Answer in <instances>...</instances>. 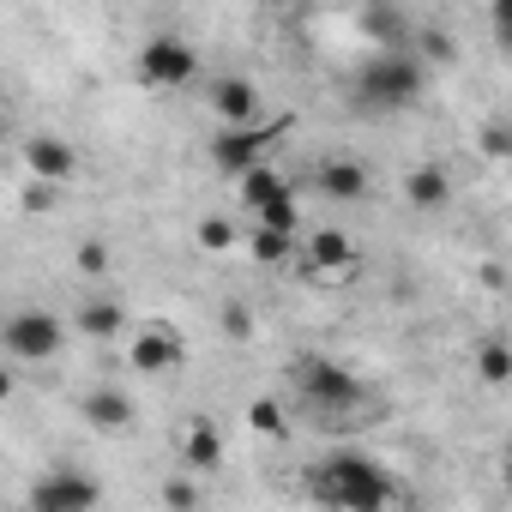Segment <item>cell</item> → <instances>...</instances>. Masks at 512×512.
Segmentation results:
<instances>
[{
    "label": "cell",
    "mask_w": 512,
    "mask_h": 512,
    "mask_svg": "<svg viewBox=\"0 0 512 512\" xmlns=\"http://www.w3.org/2000/svg\"><path fill=\"white\" fill-rule=\"evenodd\" d=\"M85 416H91V428H103V434H121V428L133 422V398L103 386V392H91V398H85Z\"/></svg>",
    "instance_id": "obj_15"
},
{
    "label": "cell",
    "mask_w": 512,
    "mask_h": 512,
    "mask_svg": "<svg viewBox=\"0 0 512 512\" xmlns=\"http://www.w3.org/2000/svg\"><path fill=\"white\" fill-rule=\"evenodd\" d=\"M223 326H229L235 338H247V308H229V320H223Z\"/></svg>",
    "instance_id": "obj_24"
},
{
    "label": "cell",
    "mask_w": 512,
    "mask_h": 512,
    "mask_svg": "<svg viewBox=\"0 0 512 512\" xmlns=\"http://www.w3.org/2000/svg\"><path fill=\"white\" fill-rule=\"evenodd\" d=\"M422 61H452V37L446 31H428L422 37Z\"/></svg>",
    "instance_id": "obj_21"
},
{
    "label": "cell",
    "mask_w": 512,
    "mask_h": 512,
    "mask_svg": "<svg viewBox=\"0 0 512 512\" xmlns=\"http://www.w3.org/2000/svg\"><path fill=\"white\" fill-rule=\"evenodd\" d=\"M302 266L314 272V278H350L356 272V241L344 235V229H314L308 241H302Z\"/></svg>",
    "instance_id": "obj_9"
},
{
    "label": "cell",
    "mask_w": 512,
    "mask_h": 512,
    "mask_svg": "<svg viewBox=\"0 0 512 512\" xmlns=\"http://www.w3.org/2000/svg\"><path fill=\"white\" fill-rule=\"evenodd\" d=\"M314 187H320L326 199H362V193H368V169L350 163V157H326L320 175H314Z\"/></svg>",
    "instance_id": "obj_13"
},
{
    "label": "cell",
    "mask_w": 512,
    "mask_h": 512,
    "mask_svg": "<svg viewBox=\"0 0 512 512\" xmlns=\"http://www.w3.org/2000/svg\"><path fill=\"white\" fill-rule=\"evenodd\" d=\"M121 320H127V314H121L109 296H103V302L91 296V302L79 308V332H85V338H115V332H121Z\"/></svg>",
    "instance_id": "obj_17"
},
{
    "label": "cell",
    "mask_w": 512,
    "mask_h": 512,
    "mask_svg": "<svg viewBox=\"0 0 512 512\" xmlns=\"http://www.w3.org/2000/svg\"><path fill=\"white\" fill-rule=\"evenodd\" d=\"M308 500H320V506H338V512H380V506H392V500H410L404 488H398V476H392V464H380V458H368V452H356V446H332V452H320L314 464H308Z\"/></svg>",
    "instance_id": "obj_1"
},
{
    "label": "cell",
    "mask_w": 512,
    "mask_h": 512,
    "mask_svg": "<svg viewBox=\"0 0 512 512\" xmlns=\"http://www.w3.org/2000/svg\"><path fill=\"white\" fill-rule=\"evenodd\" d=\"M217 458H223L217 428H211V422H193V428L181 434V464H187V470H217Z\"/></svg>",
    "instance_id": "obj_16"
},
{
    "label": "cell",
    "mask_w": 512,
    "mask_h": 512,
    "mask_svg": "<svg viewBox=\"0 0 512 512\" xmlns=\"http://www.w3.org/2000/svg\"><path fill=\"white\" fill-rule=\"evenodd\" d=\"M488 25H494V43L512 55V0H488Z\"/></svg>",
    "instance_id": "obj_20"
},
{
    "label": "cell",
    "mask_w": 512,
    "mask_h": 512,
    "mask_svg": "<svg viewBox=\"0 0 512 512\" xmlns=\"http://www.w3.org/2000/svg\"><path fill=\"white\" fill-rule=\"evenodd\" d=\"M127 362L139 368V374H175L181 362H187V338L169 326V320H145L139 332H133V344H127Z\"/></svg>",
    "instance_id": "obj_7"
},
{
    "label": "cell",
    "mask_w": 512,
    "mask_h": 512,
    "mask_svg": "<svg viewBox=\"0 0 512 512\" xmlns=\"http://www.w3.org/2000/svg\"><path fill=\"white\" fill-rule=\"evenodd\" d=\"M235 187H241V211H247V217H253V211H266L272 199H284V193H290V181H284L272 163H253L247 175H235Z\"/></svg>",
    "instance_id": "obj_12"
},
{
    "label": "cell",
    "mask_w": 512,
    "mask_h": 512,
    "mask_svg": "<svg viewBox=\"0 0 512 512\" xmlns=\"http://www.w3.org/2000/svg\"><path fill=\"white\" fill-rule=\"evenodd\" d=\"M404 193H410V205L434 211V205H446V199H452V181H446V169H440V163H416V169L404 175Z\"/></svg>",
    "instance_id": "obj_14"
},
{
    "label": "cell",
    "mask_w": 512,
    "mask_h": 512,
    "mask_svg": "<svg viewBox=\"0 0 512 512\" xmlns=\"http://www.w3.org/2000/svg\"><path fill=\"white\" fill-rule=\"evenodd\" d=\"M422 91H428V67H422L410 49H386V55H374V61L356 73V103L374 109V115H398V109H410Z\"/></svg>",
    "instance_id": "obj_3"
},
{
    "label": "cell",
    "mask_w": 512,
    "mask_h": 512,
    "mask_svg": "<svg viewBox=\"0 0 512 512\" xmlns=\"http://www.w3.org/2000/svg\"><path fill=\"white\" fill-rule=\"evenodd\" d=\"M25 169H31L37 181H49V187H55V181H73V175H79V151H73L61 133H31V139H25Z\"/></svg>",
    "instance_id": "obj_10"
},
{
    "label": "cell",
    "mask_w": 512,
    "mask_h": 512,
    "mask_svg": "<svg viewBox=\"0 0 512 512\" xmlns=\"http://www.w3.org/2000/svg\"><path fill=\"white\" fill-rule=\"evenodd\" d=\"M61 338L67 332L49 308H19L7 320V356L13 362H49V356H61Z\"/></svg>",
    "instance_id": "obj_6"
},
{
    "label": "cell",
    "mask_w": 512,
    "mask_h": 512,
    "mask_svg": "<svg viewBox=\"0 0 512 512\" xmlns=\"http://www.w3.org/2000/svg\"><path fill=\"white\" fill-rule=\"evenodd\" d=\"M211 115H217V127H253L260 121V91H253L241 73H229V79L211 85Z\"/></svg>",
    "instance_id": "obj_11"
},
{
    "label": "cell",
    "mask_w": 512,
    "mask_h": 512,
    "mask_svg": "<svg viewBox=\"0 0 512 512\" xmlns=\"http://www.w3.org/2000/svg\"><path fill=\"white\" fill-rule=\"evenodd\" d=\"M266 145H272V127H217V139H211V163H217V175H247L253 163H266Z\"/></svg>",
    "instance_id": "obj_8"
},
{
    "label": "cell",
    "mask_w": 512,
    "mask_h": 512,
    "mask_svg": "<svg viewBox=\"0 0 512 512\" xmlns=\"http://www.w3.org/2000/svg\"><path fill=\"white\" fill-rule=\"evenodd\" d=\"M235 241H241V229H235L229 217H205V223H199V247L223 253V247H235Z\"/></svg>",
    "instance_id": "obj_19"
},
{
    "label": "cell",
    "mask_w": 512,
    "mask_h": 512,
    "mask_svg": "<svg viewBox=\"0 0 512 512\" xmlns=\"http://www.w3.org/2000/svg\"><path fill=\"white\" fill-rule=\"evenodd\" d=\"M296 398H302V410H314V422H368L362 410L374 404L368 386L350 368L326 362V356H302L296 362Z\"/></svg>",
    "instance_id": "obj_2"
},
{
    "label": "cell",
    "mask_w": 512,
    "mask_h": 512,
    "mask_svg": "<svg viewBox=\"0 0 512 512\" xmlns=\"http://www.w3.org/2000/svg\"><path fill=\"white\" fill-rule=\"evenodd\" d=\"M97 500H103L97 476H85L73 464H55L49 476L31 482V512H91Z\"/></svg>",
    "instance_id": "obj_5"
},
{
    "label": "cell",
    "mask_w": 512,
    "mask_h": 512,
    "mask_svg": "<svg viewBox=\"0 0 512 512\" xmlns=\"http://www.w3.org/2000/svg\"><path fill=\"white\" fill-rule=\"evenodd\" d=\"M253 428H260V434H278L284 422H278V404L272 398H260V404H253Z\"/></svg>",
    "instance_id": "obj_22"
},
{
    "label": "cell",
    "mask_w": 512,
    "mask_h": 512,
    "mask_svg": "<svg viewBox=\"0 0 512 512\" xmlns=\"http://www.w3.org/2000/svg\"><path fill=\"white\" fill-rule=\"evenodd\" d=\"M133 73H139L145 91H187V85L199 79V49H193L187 37H175V31H157V37L139 43Z\"/></svg>",
    "instance_id": "obj_4"
},
{
    "label": "cell",
    "mask_w": 512,
    "mask_h": 512,
    "mask_svg": "<svg viewBox=\"0 0 512 512\" xmlns=\"http://www.w3.org/2000/svg\"><path fill=\"white\" fill-rule=\"evenodd\" d=\"M103 260H109V253H103V247H91V241L79 247V266H85V272H103Z\"/></svg>",
    "instance_id": "obj_23"
},
{
    "label": "cell",
    "mask_w": 512,
    "mask_h": 512,
    "mask_svg": "<svg viewBox=\"0 0 512 512\" xmlns=\"http://www.w3.org/2000/svg\"><path fill=\"white\" fill-rule=\"evenodd\" d=\"M506 476H512V446H506Z\"/></svg>",
    "instance_id": "obj_25"
},
{
    "label": "cell",
    "mask_w": 512,
    "mask_h": 512,
    "mask_svg": "<svg viewBox=\"0 0 512 512\" xmlns=\"http://www.w3.org/2000/svg\"><path fill=\"white\" fill-rule=\"evenodd\" d=\"M476 374H482L488 386H506V380H512V350H506V344H482V350H476Z\"/></svg>",
    "instance_id": "obj_18"
}]
</instances>
